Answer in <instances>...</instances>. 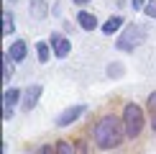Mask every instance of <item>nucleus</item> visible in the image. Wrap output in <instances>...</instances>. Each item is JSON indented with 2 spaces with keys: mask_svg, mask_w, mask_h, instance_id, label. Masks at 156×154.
<instances>
[{
  "mask_svg": "<svg viewBox=\"0 0 156 154\" xmlns=\"http://www.w3.org/2000/svg\"><path fill=\"white\" fill-rule=\"evenodd\" d=\"M123 134H126V123L115 116H105V118L97 121L92 136L100 149H115L118 144H123Z\"/></svg>",
  "mask_w": 156,
  "mask_h": 154,
  "instance_id": "obj_1",
  "label": "nucleus"
},
{
  "mask_svg": "<svg viewBox=\"0 0 156 154\" xmlns=\"http://www.w3.org/2000/svg\"><path fill=\"white\" fill-rule=\"evenodd\" d=\"M144 38H146V28H144V26H138V23H128L126 28H123L120 38L115 41V49H118V51H133L141 41H144Z\"/></svg>",
  "mask_w": 156,
  "mask_h": 154,
  "instance_id": "obj_2",
  "label": "nucleus"
},
{
  "mask_svg": "<svg viewBox=\"0 0 156 154\" xmlns=\"http://www.w3.org/2000/svg\"><path fill=\"white\" fill-rule=\"evenodd\" d=\"M123 123H126V136L136 139L144 128V111H141L136 103H128L126 111H123Z\"/></svg>",
  "mask_w": 156,
  "mask_h": 154,
  "instance_id": "obj_3",
  "label": "nucleus"
},
{
  "mask_svg": "<svg viewBox=\"0 0 156 154\" xmlns=\"http://www.w3.org/2000/svg\"><path fill=\"white\" fill-rule=\"evenodd\" d=\"M87 111V105L84 103H74V105H69V108H64V111L56 116V126H72L80 116Z\"/></svg>",
  "mask_w": 156,
  "mask_h": 154,
  "instance_id": "obj_4",
  "label": "nucleus"
},
{
  "mask_svg": "<svg viewBox=\"0 0 156 154\" xmlns=\"http://www.w3.org/2000/svg\"><path fill=\"white\" fill-rule=\"evenodd\" d=\"M49 46H51V51H54L59 59H62V57H69V51H72V44H69V38H67V36H62V34H56V31L49 36Z\"/></svg>",
  "mask_w": 156,
  "mask_h": 154,
  "instance_id": "obj_5",
  "label": "nucleus"
},
{
  "mask_svg": "<svg viewBox=\"0 0 156 154\" xmlns=\"http://www.w3.org/2000/svg\"><path fill=\"white\" fill-rule=\"evenodd\" d=\"M21 100V90L18 87H8L3 93V118H10L13 116V105Z\"/></svg>",
  "mask_w": 156,
  "mask_h": 154,
  "instance_id": "obj_6",
  "label": "nucleus"
},
{
  "mask_svg": "<svg viewBox=\"0 0 156 154\" xmlns=\"http://www.w3.org/2000/svg\"><path fill=\"white\" fill-rule=\"evenodd\" d=\"M41 93H44L41 85H31L28 90H26V93H23V111H34L38 98H41Z\"/></svg>",
  "mask_w": 156,
  "mask_h": 154,
  "instance_id": "obj_7",
  "label": "nucleus"
},
{
  "mask_svg": "<svg viewBox=\"0 0 156 154\" xmlns=\"http://www.w3.org/2000/svg\"><path fill=\"white\" fill-rule=\"evenodd\" d=\"M8 54L13 57V62H23V59H26V54H28V46H26V41H23V38L13 41V44H10V49H8Z\"/></svg>",
  "mask_w": 156,
  "mask_h": 154,
  "instance_id": "obj_8",
  "label": "nucleus"
},
{
  "mask_svg": "<svg viewBox=\"0 0 156 154\" xmlns=\"http://www.w3.org/2000/svg\"><path fill=\"white\" fill-rule=\"evenodd\" d=\"M77 23H80V28H84V31H95L97 28V18L92 16V13H87V10H80Z\"/></svg>",
  "mask_w": 156,
  "mask_h": 154,
  "instance_id": "obj_9",
  "label": "nucleus"
},
{
  "mask_svg": "<svg viewBox=\"0 0 156 154\" xmlns=\"http://www.w3.org/2000/svg\"><path fill=\"white\" fill-rule=\"evenodd\" d=\"M118 28H123V18H120V16H110L108 21L102 23V34H108V36L115 34Z\"/></svg>",
  "mask_w": 156,
  "mask_h": 154,
  "instance_id": "obj_10",
  "label": "nucleus"
},
{
  "mask_svg": "<svg viewBox=\"0 0 156 154\" xmlns=\"http://www.w3.org/2000/svg\"><path fill=\"white\" fill-rule=\"evenodd\" d=\"M31 5V16L36 18V21H44V16H46V3L44 0H28Z\"/></svg>",
  "mask_w": 156,
  "mask_h": 154,
  "instance_id": "obj_11",
  "label": "nucleus"
},
{
  "mask_svg": "<svg viewBox=\"0 0 156 154\" xmlns=\"http://www.w3.org/2000/svg\"><path fill=\"white\" fill-rule=\"evenodd\" d=\"M36 54H38V62L46 64L49 57H51V46H49L46 41H38V44H36Z\"/></svg>",
  "mask_w": 156,
  "mask_h": 154,
  "instance_id": "obj_12",
  "label": "nucleus"
},
{
  "mask_svg": "<svg viewBox=\"0 0 156 154\" xmlns=\"http://www.w3.org/2000/svg\"><path fill=\"white\" fill-rule=\"evenodd\" d=\"M13 28H16V23H13V13L5 8V10H3V36H10Z\"/></svg>",
  "mask_w": 156,
  "mask_h": 154,
  "instance_id": "obj_13",
  "label": "nucleus"
},
{
  "mask_svg": "<svg viewBox=\"0 0 156 154\" xmlns=\"http://www.w3.org/2000/svg\"><path fill=\"white\" fill-rule=\"evenodd\" d=\"M10 77H13V57L5 51V54H3V80L10 82Z\"/></svg>",
  "mask_w": 156,
  "mask_h": 154,
  "instance_id": "obj_14",
  "label": "nucleus"
},
{
  "mask_svg": "<svg viewBox=\"0 0 156 154\" xmlns=\"http://www.w3.org/2000/svg\"><path fill=\"white\" fill-rule=\"evenodd\" d=\"M56 154H74V149H72V144L69 141H56Z\"/></svg>",
  "mask_w": 156,
  "mask_h": 154,
  "instance_id": "obj_15",
  "label": "nucleus"
},
{
  "mask_svg": "<svg viewBox=\"0 0 156 154\" xmlns=\"http://www.w3.org/2000/svg\"><path fill=\"white\" fill-rule=\"evenodd\" d=\"M146 105H148V111H151V113L156 116V90H154L151 95H148V100H146Z\"/></svg>",
  "mask_w": 156,
  "mask_h": 154,
  "instance_id": "obj_16",
  "label": "nucleus"
},
{
  "mask_svg": "<svg viewBox=\"0 0 156 154\" xmlns=\"http://www.w3.org/2000/svg\"><path fill=\"white\" fill-rule=\"evenodd\" d=\"M38 154H56V146H49V144H44L41 149H38Z\"/></svg>",
  "mask_w": 156,
  "mask_h": 154,
  "instance_id": "obj_17",
  "label": "nucleus"
},
{
  "mask_svg": "<svg viewBox=\"0 0 156 154\" xmlns=\"http://www.w3.org/2000/svg\"><path fill=\"white\" fill-rule=\"evenodd\" d=\"M144 13H146V16H151V18H156V3H148Z\"/></svg>",
  "mask_w": 156,
  "mask_h": 154,
  "instance_id": "obj_18",
  "label": "nucleus"
},
{
  "mask_svg": "<svg viewBox=\"0 0 156 154\" xmlns=\"http://www.w3.org/2000/svg\"><path fill=\"white\" fill-rule=\"evenodd\" d=\"M74 154H87V146H84V141H77V146H74Z\"/></svg>",
  "mask_w": 156,
  "mask_h": 154,
  "instance_id": "obj_19",
  "label": "nucleus"
},
{
  "mask_svg": "<svg viewBox=\"0 0 156 154\" xmlns=\"http://www.w3.org/2000/svg\"><path fill=\"white\" fill-rule=\"evenodd\" d=\"M146 5H148L146 0H133V8L136 10H146Z\"/></svg>",
  "mask_w": 156,
  "mask_h": 154,
  "instance_id": "obj_20",
  "label": "nucleus"
},
{
  "mask_svg": "<svg viewBox=\"0 0 156 154\" xmlns=\"http://www.w3.org/2000/svg\"><path fill=\"white\" fill-rule=\"evenodd\" d=\"M74 3H77V5H87L90 0H74Z\"/></svg>",
  "mask_w": 156,
  "mask_h": 154,
  "instance_id": "obj_21",
  "label": "nucleus"
},
{
  "mask_svg": "<svg viewBox=\"0 0 156 154\" xmlns=\"http://www.w3.org/2000/svg\"><path fill=\"white\" fill-rule=\"evenodd\" d=\"M151 128H154V131H156V116H154V121H151Z\"/></svg>",
  "mask_w": 156,
  "mask_h": 154,
  "instance_id": "obj_22",
  "label": "nucleus"
}]
</instances>
